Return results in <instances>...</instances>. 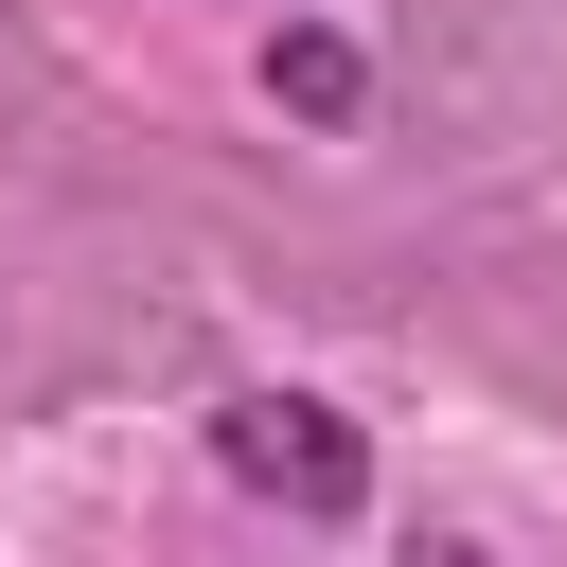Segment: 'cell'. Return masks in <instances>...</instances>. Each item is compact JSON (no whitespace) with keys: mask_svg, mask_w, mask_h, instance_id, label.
<instances>
[{"mask_svg":"<svg viewBox=\"0 0 567 567\" xmlns=\"http://www.w3.org/2000/svg\"><path fill=\"white\" fill-rule=\"evenodd\" d=\"M408 567H496V549H478V532H425V549H408Z\"/></svg>","mask_w":567,"mask_h":567,"instance_id":"cell-3","label":"cell"},{"mask_svg":"<svg viewBox=\"0 0 567 567\" xmlns=\"http://www.w3.org/2000/svg\"><path fill=\"white\" fill-rule=\"evenodd\" d=\"M266 89H284L301 124H354V89H372V71H354V35H319V18H284V35H266Z\"/></svg>","mask_w":567,"mask_h":567,"instance_id":"cell-2","label":"cell"},{"mask_svg":"<svg viewBox=\"0 0 567 567\" xmlns=\"http://www.w3.org/2000/svg\"><path fill=\"white\" fill-rule=\"evenodd\" d=\"M213 461L248 478V496H284L301 532H337V514H372V443L319 408V390H230L213 408Z\"/></svg>","mask_w":567,"mask_h":567,"instance_id":"cell-1","label":"cell"}]
</instances>
